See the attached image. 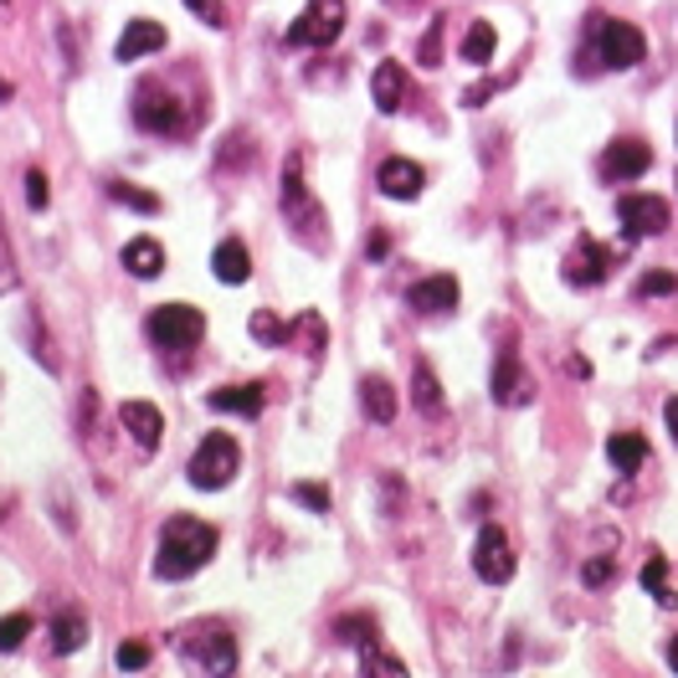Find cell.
Instances as JSON below:
<instances>
[{"instance_id":"cell-26","label":"cell","mask_w":678,"mask_h":678,"mask_svg":"<svg viewBox=\"0 0 678 678\" xmlns=\"http://www.w3.org/2000/svg\"><path fill=\"white\" fill-rule=\"evenodd\" d=\"M108 200H119V206H129V212H139V216L160 212V196H155V190H139L134 180H108Z\"/></svg>"},{"instance_id":"cell-34","label":"cell","mask_w":678,"mask_h":678,"mask_svg":"<svg viewBox=\"0 0 678 678\" xmlns=\"http://www.w3.org/2000/svg\"><path fill=\"white\" fill-rule=\"evenodd\" d=\"M668 293H678V278L664 273V267H652V273L638 278V298H668Z\"/></svg>"},{"instance_id":"cell-15","label":"cell","mask_w":678,"mask_h":678,"mask_svg":"<svg viewBox=\"0 0 678 678\" xmlns=\"http://www.w3.org/2000/svg\"><path fill=\"white\" fill-rule=\"evenodd\" d=\"M212 412H232V416H263V406H267V386L263 381H242V386H216L212 396Z\"/></svg>"},{"instance_id":"cell-7","label":"cell","mask_w":678,"mask_h":678,"mask_svg":"<svg viewBox=\"0 0 678 678\" xmlns=\"http://www.w3.org/2000/svg\"><path fill=\"white\" fill-rule=\"evenodd\" d=\"M145 330H149V340H155L160 350H190L200 334H206V314L190 308V304H160L145 320Z\"/></svg>"},{"instance_id":"cell-1","label":"cell","mask_w":678,"mask_h":678,"mask_svg":"<svg viewBox=\"0 0 678 678\" xmlns=\"http://www.w3.org/2000/svg\"><path fill=\"white\" fill-rule=\"evenodd\" d=\"M216 546H222L216 524H206L196 514H170L160 530V550H155V576L160 581H186L216 556Z\"/></svg>"},{"instance_id":"cell-12","label":"cell","mask_w":678,"mask_h":678,"mask_svg":"<svg viewBox=\"0 0 678 678\" xmlns=\"http://www.w3.org/2000/svg\"><path fill=\"white\" fill-rule=\"evenodd\" d=\"M648 165H652V149L642 139H612L607 155H601V175L607 180H638V175H648Z\"/></svg>"},{"instance_id":"cell-19","label":"cell","mask_w":678,"mask_h":678,"mask_svg":"<svg viewBox=\"0 0 678 678\" xmlns=\"http://www.w3.org/2000/svg\"><path fill=\"white\" fill-rule=\"evenodd\" d=\"M212 267H216V283H226V288L247 283V278H253V253H247V242L226 237L222 247L212 253Z\"/></svg>"},{"instance_id":"cell-37","label":"cell","mask_w":678,"mask_h":678,"mask_svg":"<svg viewBox=\"0 0 678 678\" xmlns=\"http://www.w3.org/2000/svg\"><path fill=\"white\" fill-rule=\"evenodd\" d=\"M416 62L422 67H442V21H432L422 37V47H416Z\"/></svg>"},{"instance_id":"cell-17","label":"cell","mask_w":678,"mask_h":678,"mask_svg":"<svg viewBox=\"0 0 678 678\" xmlns=\"http://www.w3.org/2000/svg\"><path fill=\"white\" fill-rule=\"evenodd\" d=\"M493 401H499V406L530 401V375H524V365H519L514 350H504V355L493 360Z\"/></svg>"},{"instance_id":"cell-24","label":"cell","mask_w":678,"mask_h":678,"mask_svg":"<svg viewBox=\"0 0 678 678\" xmlns=\"http://www.w3.org/2000/svg\"><path fill=\"white\" fill-rule=\"evenodd\" d=\"M412 406L422 416H442V386H438V375H432V365H416L412 371Z\"/></svg>"},{"instance_id":"cell-29","label":"cell","mask_w":678,"mask_h":678,"mask_svg":"<svg viewBox=\"0 0 678 678\" xmlns=\"http://www.w3.org/2000/svg\"><path fill=\"white\" fill-rule=\"evenodd\" d=\"M334 632H340V642H350V648H375V642H381V627H375V617H340V622H334Z\"/></svg>"},{"instance_id":"cell-13","label":"cell","mask_w":678,"mask_h":678,"mask_svg":"<svg viewBox=\"0 0 678 678\" xmlns=\"http://www.w3.org/2000/svg\"><path fill=\"white\" fill-rule=\"evenodd\" d=\"M406 308H416V314H452L458 308V278L452 273H432V278L412 283L406 288Z\"/></svg>"},{"instance_id":"cell-16","label":"cell","mask_w":678,"mask_h":678,"mask_svg":"<svg viewBox=\"0 0 678 678\" xmlns=\"http://www.w3.org/2000/svg\"><path fill=\"white\" fill-rule=\"evenodd\" d=\"M165 27L160 21H145V16H134L129 27H124V37H119V47H114V57L119 62H139V57H155L165 47Z\"/></svg>"},{"instance_id":"cell-2","label":"cell","mask_w":678,"mask_h":678,"mask_svg":"<svg viewBox=\"0 0 678 678\" xmlns=\"http://www.w3.org/2000/svg\"><path fill=\"white\" fill-rule=\"evenodd\" d=\"M591 57L612 72H627L648 57V37H642L632 21H617V16H591Z\"/></svg>"},{"instance_id":"cell-23","label":"cell","mask_w":678,"mask_h":678,"mask_svg":"<svg viewBox=\"0 0 678 678\" xmlns=\"http://www.w3.org/2000/svg\"><path fill=\"white\" fill-rule=\"evenodd\" d=\"M607 458H612L617 473H638V468L648 463V442H642L638 432H612V438H607Z\"/></svg>"},{"instance_id":"cell-10","label":"cell","mask_w":678,"mask_h":678,"mask_svg":"<svg viewBox=\"0 0 678 678\" xmlns=\"http://www.w3.org/2000/svg\"><path fill=\"white\" fill-rule=\"evenodd\" d=\"M612 263H617L612 247H601L597 237H581L576 242V253L566 257V278H571L576 288H597V283L612 278Z\"/></svg>"},{"instance_id":"cell-8","label":"cell","mask_w":678,"mask_h":678,"mask_svg":"<svg viewBox=\"0 0 678 678\" xmlns=\"http://www.w3.org/2000/svg\"><path fill=\"white\" fill-rule=\"evenodd\" d=\"M514 546H509V534L499 530V524H483L479 540H473V571L483 576L489 586H504L514 581Z\"/></svg>"},{"instance_id":"cell-40","label":"cell","mask_w":678,"mask_h":678,"mask_svg":"<svg viewBox=\"0 0 678 678\" xmlns=\"http://www.w3.org/2000/svg\"><path fill=\"white\" fill-rule=\"evenodd\" d=\"M21 186H27V206H31V212H41V206H47V175L27 170V180H21Z\"/></svg>"},{"instance_id":"cell-45","label":"cell","mask_w":678,"mask_h":678,"mask_svg":"<svg viewBox=\"0 0 678 678\" xmlns=\"http://www.w3.org/2000/svg\"><path fill=\"white\" fill-rule=\"evenodd\" d=\"M6 98H11V82H0V104H6Z\"/></svg>"},{"instance_id":"cell-22","label":"cell","mask_w":678,"mask_h":678,"mask_svg":"<svg viewBox=\"0 0 678 678\" xmlns=\"http://www.w3.org/2000/svg\"><path fill=\"white\" fill-rule=\"evenodd\" d=\"M196 664H200V668H212V674H232V668H237V638L216 627L212 638H206V642L196 648Z\"/></svg>"},{"instance_id":"cell-44","label":"cell","mask_w":678,"mask_h":678,"mask_svg":"<svg viewBox=\"0 0 678 678\" xmlns=\"http://www.w3.org/2000/svg\"><path fill=\"white\" fill-rule=\"evenodd\" d=\"M668 668H674V674H678V638L668 642Z\"/></svg>"},{"instance_id":"cell-35","label":"cell","mask_w":678,"mask_h":678,"mask_svg":"<svg viewBox=\"0 0 678 678\" xmlns=\"http://www.w3.org/2000/svg\"><path fill=\"white\" fill-rule=\"evenodd\" d=\"M21 288V267H16V253H11V237L0 232V293H16Z\"/></svg>"},{"instance_id":"cell-5","label":"cell","mask_w":678,"mask_h":678,"mask_svg":"<svg viewBox=\"0 0 678 678\" xmlns=\"http://www.w3.org/2000/svg\"><path fill=\"white\" fill-rule=\"evenodd\" d=\"M134 124L145 134H186L190 108H186V98H175V94H165V88H155V82H145V88L134 94Z\"/></svg>"},{"instance_id":"cell-36","label":"cell","mask_w":678,"mask_h":678,"mask_svg":"<svg viewBox=\"0 0 678 678\" xmlns=\"http://www.w3.org/2000/svg\"><path fill=\"white\" fill-rule=\"evenodd\" d=\"M365 668H371V674H386V678H406V664H401V658H391V652H381V642H375V648H365Z\"/></svg>"},{"instance_id":"cell-30","label":"cell","mask_w":678,"mask_h":678,"mask_svg":"<svg viewBox=\"0 0 678 678\" xmlns=\"http://www.w3.org/2000/svg\"><path fill=\"white\" fill-rule=\"evenodd\" d=\"M253 340H257V345L278 350V345H288V340H293V324H283L273 308H257V314H253Z\"/></svg>"},{"instance_id":"cell-20","label":"cell","mask_w":678,"mask_h":678,"mask_svg":"<svg viewBox=\"0 0 678 678\" xmlns=\"http://www.w3.org/2000/svg\"><path fill=\"white\" fill-rule=\"evenodd\" d=\"M124 267H129L134 278H160L165 273V247L155 237H134L124 247Z\"/></svg>"},{"instance_id":"cell-11","label":"cell","mask_w":678,"mask_h":678,"mask_svg":"<svg viewBox=\"0 0 678 678\" xmlns=\"http://www.w3.org/2000/svg\"><path fill=\"white\" fill-rule=\"evenodd\" d=\"M119 422L145 452H155L165 442V412L155 401H119Z\"/></svg>"},{"instance_id":"cell-28","label":"cell","mask_w":678,"mask_h":678,"mask_svg":"<svg viewBox=\"0 0 678 678\" xmlns=\"http://www.w3.org/2000/svg\"><path fill=\"white\" fill-rule=\"evenodd\" d=\"M642 586L658 597V607H664V612H674V607H678V591L668 586V560L664 556H648V566H642Z\"/></svg>"},{"instance_id":"cell-27","label":"cell","mask_w":678,"mask_h":678,"mask_svg":"<svg viewBox=\"0 0 678 678\" xmlns=\"http://www.w3.org/2000/svg\"><path fill=\"white\" fill-rule=\"evenodd\" d=\"M493 47H499V31H493V21H473V31L463 37V62H473V67L493 62Z\"/></svg>"},{"instance_id":"cell-33","label":"cell","mask_w":678,"mask_h":678,"mask_svg":"<svg viewBox=\"0 0 678 678\" xmlns=\"http://www.w3.org/2000/svg\"><path fill=\"white\" fill-rule=\"evenodd\" d=\"M293 334L308 345V355H324V340H330V330H324L320 314H298V324H293Z\"/></svg>"},{"instance_id":"cell-38","label":"cell","mask_w":678,"mask_h":678,"mask_svg":"<svg viewBox=\"0 0 678 678\" xmlns=\"http://www.w3.org/2000/svg\"><path fill=\"white\" fill-rule=\"evenodd\" d=\"M612 576H617L612 556H591V560H586V566H581V581L591 586V591H597V586H607V581H612Z\"/></svg>"},{"instance_id":"cell-4","label":"cell","mask_w":678,"mask_h":678,"mask_svg":"<svg viewBox=\"0 0 678 678\" xmlns=\"http://www.w3.org/2000/svg\"><path fill=\"white\" fill-rule=\"evenodd\" d=\"M350 21V6L345 0H308L304 16L288 27V47H334L340 41V31H345Z\"/></svg>"},{"instance_id":"cell-14","label":"cell","mask_w":678,"mask_h":678,"mask_svg":"<svg viewBox=\"0 0 678 678\" xmlns=\"http://www.w3.org/2000/svg\"><path fill=\"white\" fill-rule=\"evenodd\" d=\"M375 186H381V196L391 200H416L426 186V170L416 160H401V155H391L381 170H375Z\"/></svg>"},{"instance_id":"cell-43","label":"cell","mask_w":678,"mask_h":678,"mask_svg":"<svg viewBox=\"0 0 678 678\" xmlns=\"http://www.w3.org/2000/svg\"><path fill=\"white\" fill-rule=\"evenodd\" d=\"M664 416H668V432H674V442H678V396L664 406Z\"/></svg>"},{"instance_id":"cell-18","label":"cell","mask_w":678,"mask_h":678,"mask_svg":"<svg viewBox=\"0 0 678 678\" xmlns=\"http://www.w3.org/2000/svg\"><path fill=\"white\" fill-rule=\"evenodd\" d=\"M371 98L381 114H396L406 98H412V82H406V72H401V62H381L371 78Z\"/></svg>"},{"instance_id":"cell-41","label":"cell","mask_w":678,"mask_h":678,"mask_svg":"<svg viewBox=\"0 0 678 678\" xmlns=\"http://www.w3.org/2000/svg\"><path fill=\"white\" fill-rule=\"evenodd\" d=\"M149 664V648L145 642H124L119 648V668H129V674H139V668Z\"/></svg>"},{"instance_id":"cell-25","label":"cell","mask_w":678,"mask_h":678,"mask_svg":"<svg viewBox=\"0 0 678 678\" xmlns=\"http://www.w3.org/2000/svg\"><path fill=\"white\" fill-rule=\"evenodd\" d=\"M82 642H88V617H82V612L57 617V622H52V652H62V658H67V652H78Z\"/></svg>"},{"instance_id":"cell-6","label":"cell","mask_w":678,"mask_h":678,"mask_svg":"<svg viewBox=\"0 0 678 678\" xmlns=\"http://www.w3.org/2000/svg\"><path fill=\"white\" fill-rule=\"evenodd\" d=\"M283 216H288L304 237H314L324 226V212H320V200L308 196L304 186V149H288V160H283Z\"/></svg>"},{"instance_id":"cell-42","label":"cell","mask_w":678,"mask_h":678,"mask_svg":"<svg viewBox=\"0 0 678 678\" xmlns=\"http://www.w3.org/2000/svg\"><path fill=\"white\" fill-rule=\"evenodd\" d=\"M386 253H391V237H386V232H371V257L381 263Z\"/></svg>"},{"instance_id":"cell-21","label":"cell","mask_w":678,"mask_h":678,"mask_svg":"<svg viewBox=\"0 0 678 678\" xmlns=\"http://www.w3.org/2000/svg\"><path fill=\"white\" fill-rule=\"evenodd\" d=\"M360 401H365L371 422H396V386H391L386 375H365L360 381Z\"/></svg>"},{"instance_id":"cell-9","label":"cell","mask_w":678,"mask_h":678,"mask_svg":"<svg viewBox=\"0 0 678 678\" xmlns=\"http://www.w3.org/2000/svg\"><path fill=\"white\" fill-rule=\"evenodd\" d=\"M617 222L627 226V242L664 237L668 222H674V212H668L664 196H622V200H617Z\"/></svg>"},{"instance_id":"cell-31","label":"cell","mask_w":678,"mask_h":678,"mask_svg":"<svg viewBox=\"0 0 678 678\" xmlns=\"http://www.w3.org/2000/svg\"><path fill=\"white\" fill-rule=\"evenodd\" d=\"M288 493H293V504H304L308 514H330V504H334V493L324 489V483H308V479H304V483H293Z\"/></svg>"},{"instance_id":"cell-39","label":"cell","mask_w":678,"mask_h":678,"mask_svg":"<svg viewBox=\"0 0 678 678\" xmlns=\"http://www.w3.org/2000/svg\"><path fill=\"white\" fill-rule=\"evenodd\" d=\"M186 6L206 21V27H226V6H222V0H186Z\"/></svg>"},{"instance_id":"cell-32","label":"cell","mask_w":678,"mask_h":678,"mask_svg":"<svg viewBox=\"0 0 678 678\" xmlns=\"http://www.w3.org/2000/svg\"><path fill=\"white\" fill-rule=\"evenodd\" d=\"M27 638H31V612H11V617H0V652H16Z\"/></svg>"},{"instance_id":"cell-3","label":"cell","mask_w":678,"mask_h":678,"mask_svg":"<svg viewBox=\"0 0 678 678\" xmlns=\"http://www.w3.org/2000/svg\"><path fill=\"white\" fill-rule=\"evenodd\" d=\"M242 473V448L232 432H206L200 438V448L190 452V463H186V479L196 483V489H226V483Z\"/></svg>"}]
</instances>
